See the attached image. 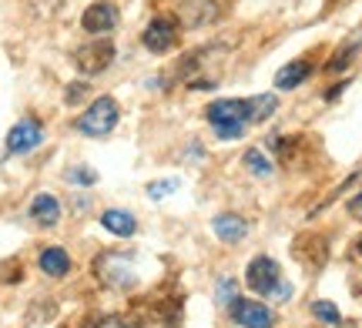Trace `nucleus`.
Here are the masks:
<instances>
[{"label":"nucleus","mask_w":362,"mask_h":328,"mask_svg":"<svg viewBox=\"0 0 362 328\" xmlns=\"http://www.w3.org/2000/svg\"><path fill=\"white\" fill-rule=\"evenodd\" d=\"M117 121H121V107H117V101L115 97H98L94 104L84 111L78 118V128L81 134H88V138H104V134H111L117 128Z\"/></svg>","instance_id":"f257e3e1"},{"label":"nucleus","mask_w":362,"mask_h":328,"mask_svg":"<svg viewBox=\"0 0 362 328\" xmlns=\"http://www.w3.org/2000/svg\"><path fill=\"white\" fill-rule=\"evenodd\" d=\"M94 272H98V278H101L104 285H111V288H134V281H138V275H134V265H131V258H124V255H101L98 262H94Z\"/></svg>","instance_id":"f03ea898"},{"label":"nucleus","mask_w":362,"mask_h":328,"mask_svg":"<svg viewBox=\"0 0 362 328\" xmlns=\"http://www.w3.org/2000/svg\"><path fill=\"white\" fill-rule=\"evenodd\" d=\"M111 61H115V44H111V40H101V37L94 40V44H84V47L74 51V67H78L84 78H94V74L107 71Z\"/></svg>","instance_id":"7ed1b4c3"},{"label":"nucleus","mask_w":362,"mask_h":328,"mask_svg":"<svg viewBox=\"0 0 362 328\" xmlns=\"http://www.w3.org/2000/svg\"><path fill=\"white\" fill-rule=\"evenodd\" d=\"M245 281L252 291H259V295H275V288H279V281H282V268H279V262L275 258H269V255H259V258H252V265H248L245 272Z\"/></svg>","instance_id":"20e7f679"},{"label":"nucleus","mask_w":362,"mask_h":328,"mask_svg":"<svg viewBox=\"0 0 362 328\" xmlns=\"http://www.w3.org/2000/svg\"><path fill=\"white\" fill-rule=\"evenodd\" d=\"M121 24V13H117V7L111 4V0H94L88 11L81 13V27L88 30V34H111L115 27Z\"/></svg>","instance_id":"39448f33"},{"label":"nucleus","mask_w":362,"mask_h":328,"mask_svg":"<svg viewBox=\"0 0 362 328\" xmlns=\"http://www.w3.org/2000/svg\"><path fill=\"white\" fill-rule=\"evenodd\" d=\"M175 40H178V27H175V20H168V17H155L141 34V44L151 54H168L171 47H175Z\"/></svg>","instance_id":"423d86ee"},{"label":"nucleus","mask_w":362,"mask_h":328,"mask_svg":"<svg viewBox=\"0 0 362 328\" xmlns=\"http://www.w3.org/2000/svg\"><path fill=\"white\" fill-rule=\"evenodd\" d=\"M232 318H235V322H238L242 328H272V325H275V315H272L269 305L248 302V298H235Z\"/></svg>","instance_id":"0eeeda50"},{"label":"nucleus","mask_w":362,"mask_h":328,"mask_svg":"<svg viewBox=\"0 0 362 328\" xmlns=\"http://www.w3.org/2000/svg\"><path fill=\"white\" fill-rule=\"evenodd\" d=\"M40 141H44V128H40L37 121L27 118L11 128V134H7V151H11V154H27V151H34Z\"/></svg>","instance_id":"6e6552de"},{"label":"nucleus","mask_w":362,"mask_h":328,"mask_svg":"<svg viewBox=\"0 0 362 328\" xmlns=\"http://www.w3.org/2000/svg\"><path fill=\"white\" fill-rule=\"evenodd\" d=\"M27 214H30V221H37L40 228H54V224L61 221V201L54 195H47V191H40V195L30 201Z\"/></svg>","instance_id":"1a4fd4ad"},{"label":"nucleus","mask_w":362,"mask_h":328,"mask_svg":"<svg viewBox=\"0 0 362 328\" xmlns=\"http://www.w3.org/2000/svg\"><path fill=\"white\" fill-rule=\"evenodd\" d=\"M211 231H215L225 245H238V241L248 235V224H245V218L225 211V214H215V218H211Z\"/></svg>","instance_id":"9d476101"},{"label":"nucleus","mask_w":362,"mask_h":328,"mask_svg":"<svg viewBox=\"0 0 362 328\" xmlns=\"http://www.w3.org/2000/svg\"><path fill=\"white\" fill-rule=\"evenodd\" d=\"M208 121H211V128L248 121V101H215V104H208Z\"/></svg>","instance_id":"9b49d317"},{"label":"nucleus","mask_w":362,"mask_h":328,"mask_svg":"<svg viewBox=\"0 0 362 328\" xmlns=\"http://www.w3.org/2000/svg\"><path fill=\"white\" fill-rule=\"evenodd\" d=\"M40 272L44 275H51V278H64L67 272H71V255H67L64 248H44L40 251Z\"/></svg>","instance_id":"f8f14e48"},{"label":"nucleus","mask_w":362,"mask_h":328,"mask_svg":"<svg viewBox=\"0 0 362 328\" xmlns=\"http://www.w3.org/2000/svg\"><path fill=\"white\" fill-rule=\"evenodd\" d=\"M312 74V64L309 61H292V64H285L279 74H275V87L279 91H292L298 84H305V78Z\"/></svg>","instance_id":"ddd939ff"},{"label":"nucleus","mask_w":362,"mask_h":328,"mask_svg":"<svg viewBox=\"0 0 362 328\" xmlns=\"http://www.w3.org/2000/svg\"><path fill=\"white\" fill-rule=\"evenodd\" d=\"M101 224L111 231V235H117V238H128V235H134V228H138V221H134V214L131 211H121V208H107L101 214Z\"/></svg>","instance_id":"4468645a"},{"label":"nucleus","mask_w":362,"mask_h":328,"mask_svg":"<svg viewBox=\"0 0 362 328\" xmlns=\"http://www.w3.org/2000/svg\"><path fill=\"white\" fill-rule=\"evenodd\" d=\"M275 107H279L275 94H259V97H252V101H248V124H252V121L272 118V114H275Z\"/></svg>","instance_id":"2eb2a0df"},{"label":"nucleus","mask_w":362,"mask_h":328,"mask_svg":"<svg viewBox=\"0 0 362 328\" xmlns=\"http://www.w3.org/2000/svg\"><path fill=\"white\" fill-rule=\"evenodd\" d=\"M245 168L255 174V178H272V161L262 154L259 147H252V151H245Z\"/></svg>","instance_id":"dca6fc26"},{"label":"nucleus","mask_w":362,"mask_h":328,"mask_svg":"<svg viewBox=\"0 0 362 328\" xmlns=\"http://www.w3.org/2000/svg\"><path fill=\"white\" fill-rule=\"evenodd\" d=\"M312 315L319 318L322 325H339L342 315H339V308L332 302H312Z\"/></svg>","instance_id":"f3484780"},{"label":"nucleus","mask_w":362,"mask_h":328,"mask_svg":"<svg viewBox=\"0 0 362 328\" xmlns=\"http://www.w3.org/2000/svg\"><path fill=\"white\" fill-rule=\"evenodd\" d=\"M178 178H161V181H151L148 184V198H155V201H161V198H168L178 191Z\"/></svg>","instance_id":"a211bd4d"},{"label":"nucleus","mask_w":362,"mask_h":328,"mask_svg":"<svg viewBox=\"0 0 362 328\" xmlns=\"http://www.w3.org/2000/svg\"><path fill=\"white\" fill-rule=\"evenodd\" d=\"M245 128L248 121H235V124H218L215 134H218V141H238V138H245Z\"/></svg>","instance_id":"6ab92c4d"},{"label":"nucleus","mask_w":362,"mask_h":328,"mask_svg":"<svg viewBox=\"0 0 362 328\" xmlns=\"http://www.w3.org/2000/svg\"><path fill=\"white\" fill-rule=\"evenodd\" d=\"M67 181L78 184V188H90V184H98V174L90 168H71L67 171Z\"/></svg>","instance_id":"aec40b11"},{"label":"nucleus","mask_w":362,"mask_h":328,"mask_svg":"<svg viewBox=\"0 0 362 328\" xmlns=\"http://www.w3.org/2000/svg\"><path fill=\"white\" fill-rule=\"evenodd\" d=\"M235 298H238V285H235V278H221L218 281V302L232 308Z\"/></svg>","instance_id":"412c9836"},{"label":"nucleus","mask_w":362,"mask_h":328,"mask_svg":"<svg viewBox=\"0 0 362 328\" xmlns=\"http://www.w3.org/2000/svg\"><path fill=\"white\" fill-rule=\"evenodd\" d=\"M356 47H359V40H352V44H346V47H342V51H339L336 57L329 61V71H342V67H346V64L352 61V57H356Z\"/></svg>","instance_id":"4be33fe9"},{"label":"nucleus","mask_w":362,"mask_h":328,"mask_svg":"<svg viewBox=\"0 0 362 328\" xmlns=\"http://www.w3.org/2000/svg\"><path fill=\"white\" fill-rule=\"evenodd\" d=\"M349 214H352V218H356V221H362V191H359V195H356V198H352V201H349Z\"/></svg>","instance_id":"5701e85b"},{"label":"nucleus","mask_w":362,"mask_h":328,"mask_svg":"<svg viewBox=\"0 0 362 328\" xmlns=\"http://www.w3.org/2000/svg\"><path fill=\"white\" fill-rule=\"evenodd\" d=\"M356 248H359V255H362V238H359V245H356Z\"/></svg>","instance_id":"b1692460"}]
</instances>
